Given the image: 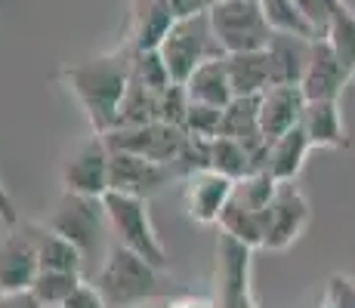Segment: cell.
<instances>
[{"label":"cell","instance_id":"6da1fadb","mask_svg":"<svg viewBox=\"0 0 355 308\" xmlns=\"http://www.w3.org/2000/svg\"><path fill=\"white\" fill-rule=\"evenodd\" d=\"M130 74H133V46L130 44L102 53L96 59L78 62V65L62 71V80L68 84V90L78 96L93 133L105 136L114 127L118 108L130 87Z\"/></svg>","mask_w":355,"mask_h":308},{"label":"cell","instance_id":"7a4b0ae2","mask_svg":"<svg viewBox=\"0 0 355 308\" xmlns=\"http://www.w3.org/2000/svg\"><path fill=\"white\" fill-rule=\"evenodd\" d=\"M158 271L146 256L114 241L90 284L102 293L108 308H139L158 296Z\"/></svg>","mask_w":355,"mask_h":308},{"label":"cell","instance_id":"3957f363","mask_svg":"<svg viewBox=\"0 0 355 308\" xmlns=\"http://www.w3.org/2000/svg\"><path fill=\"white\" fill-rule=\"evenodd\" d=\"M50 228H56L59 235H65L68 241L84 253V262L96 269L105 259L108 246H105V235L112 231L108 225V213H105V201L102 197H90V194H74L65 191V197L59 201L56 213L46 219ZM96 275V271H93Z\"/></svg>","mask_w":355,"mask_h":308},{"label":"cell","instance_id":"277c9868","mask_svg":"<svg viewBox=\"0 0 355 308\" xmlns=\"http://www.w3.org/2000/svg\"><path fill=\"white\" fill-rule=\"evenodd\" d=\"M102 201H105V213H108V225H112L114 241L130 246L139 256H146L155 269H167L170 256L164 250L158 231H155L152 216H148V197L108 191Z\"/></svg>","mask_w":355,"mask_h":308},{"label":"cell","instance_id":"5b68a950","mask_svg":"<svg viewBox=\"0 0 355 308\" xmlns=\"http://www.w3.org/2000/svg\"><path fill=\"white\" fill-rule=\"evenodd\" d=\"M207 16L216 44L223 46L226 56L229 53L266 50L272 31H275L266 19L259 0H216Z\"/></svg>","mask_w":355,"mask_h":308},{"label":"cell","instance_id":"8992f818","mask_svg":"<svg viewBox=\"0 0 355 308\" xmlns=\"http://www.w3.org/2000/svg\"><path fill=\"white\" fill-rule=\"evenodd\" d=\"M161 59L167 62V71L176 84H186L189 74L195 71L201 62L214 59V56H226L223 46L216 44L214 28H210V16H189V19H176L173 28L167 31V37L158 46Z\"/></svg>","mask_w":355,"mask_h":308},{"label":"cell","instance_id":"52a82bcc","mask_svg":"<svg viewBox=\"0 0 355 308\" xmlns=\"http://www.w3.org/2000/svg\"><path fill=\"white\" fill-rule=\"evenodd\" d=\"M309 225V201L297 179L278 182L275 197L263 213V250H288Z\"/></svg>","mask_w":355,"mask_h":308},{"label":"cell","instance_id":"ba28073f","mask_svg":"<svg viewBox=\"0 0 355 308\" xmlns=\"http://www.w3.org/2000/svg\"><path fill=\"white\" fill-rule=\"evenodd\" d=\"M105 142L114 152H133V154L148 157V161L173 163L182 152V145H186V129L164 120H148V123H139V127L108 129Z\"/></svg>","mask_w":355,"mask_h":308},{"label":"cell","instance_id":"9c48e42d","mask_svg":"<svg viewBox=\"0 0 355 308\" xmlns=\"http://www.w3.org/2000/svg\"><path fill=\"white\" fill-rule=\"evenodd\" d=\"M250 253L254 246L220 231L216 241V308H248L250 299Z\"/></svg>","mask_w":355,"mask_h":308},{"label":"cell","instance_id":"30bf717a","mask_svg":"<svg viewBox=\"0 0 355 308\" xmlns=\"http://www.w3.org/2000/svg\"><path fill=\"white\" fill-rule=\"evenodd\" d=\"M176 176L173 163H158L148 161L133 152H114L112 148V167H108V191H124V194L136 197H152L164 185H170Z\"/></svg>","mask_w":355,"mask_h":308},{"label":"cell","instance_id":"8fae6325","mask_svg":"<svg viewBox=\"0 0 355 308\" xmlns=\"http://www.w3.org/2000/svg\"><path fill=\"white\" fill-rule=\"evenodd\" d=\"M108 167H112V148H108L105 136L93 133L84 145L68 157L62 170L65 191L74 194H90V197H105L108 194Z\"/></svg>","mask_w":355,"mask_h":308},{"label":"cell","instance_id":"7c38bea8","mask_svg":"<svg viewBox=\"0 0 355 308\" xmlns=\"http://www.w3.org/2000/svg\"><path fill=\"white\" fill-rule=\"evenodd\" d=\"M37 275H40V259H37V246H34L28 225L12 228L0 241V293L31 290Z\"/></svg>","mask_w":355,"mask_h":308},{"label":"cell","instance_id":"4fadbf2b","mask_svg":"<svg viewBox=\"0 0 355 308\" xmlns=\"http://www.w3.org/2000/svg\"><path fill=\"white\" fill-rule=\"evenodd\" d=\"M352 80V71L346 68V62L337 56V50L331 46L327 37L312 40V56L306 65V74L300 80L306 99H340V93L346 90V84Z\"/></svg>","mask_w":355,"mask_h":308},{"label":"cell","instance_id":"5bb4252c","mask_svg":"<svg viewBox=\"0 0 355 308\" xmlns=\"http://www.w3.org/2000/svg\"><path fill=\"white\" fill-rule=\"evenodd\" d=\"M306 93L300 84H272L259 96V127L269 142L284 136L288 129L300 127L306 111Z\"/></svg>","mask_w":355,"mask_h":308},{"label":"cell","instance_id":"9a60e30c","mask_svg":"<svg viewBox=\"0 0 355 308\" xmlns=\"http://www.w3.org/2000/svg\"><path fill=\"white\" fill-rule=\"evenodd\" d=\"M232 191H235V179L216 173V170H201V173L186 179V210L189 219L198 225H216L220 213L226 210Z\"/></svg>","mask_w":355,"mask_h":308},{"label":"cell","instance_id":"2e32d148","mask_svg":"<svg viewBox=\"0 0 355 308\" xmlns=\"http://www.w3.org/2000/svg\"><path fill=\"white\" fill-rule=\"evenodd\" d=\"M312 40L293 31H272L266 44V56L272 65V84H300L312 56Z\"/></svg>","mask_w":355,"mask_h":308},{"label":"cell","instance_id":"e0dca14e","mask_svg":"<svg viewBox=\"0 0 355 308\" xmlns=\"http://www.w3.org/2000/svg\"><path fill=\"white\" fill-rule=\"evenodd\" d=\"M220 136L244 142L263 163H269V139L263 136L259 127V96H235L226 108H223V129Z\"/></svg>","mask_w":355,"mask_h":308},{"label":"cell","instance_id":"ac0fdd59","mask_svg":"<svg viewBox=\"0 0 355 308\" xmlns=\"http://www.w3.org/2000/svg\"><path fill=\"white\" fill-rule=\"evenodd\" d=\"M300 127L306 129L312 148H346V127L343 114H340V99H315L306 102V111Z\"/></svg>","mask_w":355,"mask_h":308},{"label":"cell","instance_id":"d6986e66","mask_svg":"<svg viewBox=\"0 0 355 308\" xmlns=\"http://www.w3.org/2000/svg\"><path fill=\"white\" fill-rule=\"evenodd\" d=\"M186 93L192 102H204V105H216L226 108L235 93H232V80H229V65L226 56H214L195 68L186 80Z\"/></svg>","mask_w":355,"mask_h":308},{"label":"cell","instance_id":"ffe728a7","mask_svg":"<svg viewBox=\"0 0 355 308\" xmlns=\"http://www.w3.org/2000/svg\"><path fill=\"white\" fill-rule=\"evenodd\" d=\"M176 16L170 10V0H146L133 3V28H130L127 44L133 50H158L167 31L173 28Z\"/></svg>","mask_w":355,"mask_h":308},{"label":"cell","instance_id":"44dd1931","mask_svg":"<svg viewBox=\"0 0 355 308\" xmlns=\"http://www.w3.org/2000/svg\"><path fill=\"white\" fill-rule=\"evenodd\" d=\"M34 246H37V259H40V271H87L84 253L78 250L65 235H59L50 225H28Z\"/></svg>","mask_w":355,"mask_h":308},{"label":"cell","instance_id":"7402d4cb","mask_svg":"<svg viewBox=\"0 0 355 308\" xmlns=\"http://www.w3.org/2000/svg\"><path fill=\"white\" fill-rule=\"evenodd\" d=\"M229 80L235 96H263L272 87V65L266 50H248V53H229Z\"/></svg>","mask_w":355,"mask_h":308},{"label":"cell","instance_id":"603a6c76","mask_svg":"<svg viewBox=\"0 0 355 308\" xmlns=\"http://www.w3.org/2000/svg\"><path fill=\"white\" fill-rule=\"evenodd\" d=\"M309 152H312V142H309V136H306V129L293 127L284 136H278L275 142H269V163H266V170H269L278 182L297 179Z\"/></svg>","mask_w":355,"mask_h":308},{"label":"cell","instance_id":"cb8c5ba5","mask_svg":"<svg viewBox=\"0 0 355 308\" xmlns=\"http://www.w3.org/2000/svg\"><path fill=\"white\" fill-rule=\"evenodd\" d=\"M210 170L229 176V179H244V176L257 173V170H266V163L250 152L244 142L232 139V136H216L210 142Z\"/></svg>","mask_w":355,"mask_h":308},{"label":"cell","instance_id":"d4e9b609","mask_svg":"<svg viewBox=\"0 0 355 308\" xmlns=\"http://www.w3.org/2000/svg\"><path fill=\"white\" fill-rule=\"evenodd\" d=\"M220 231H226L232 235L235 241L248 244V246H263V210H254L248 207V203L235 201V197H229L226 210L220 213Z\"/></svg>","mask_w":355,"mask_h":308},{"label":"cell","instance_id":"484cf974","mask_svg":"<svg viewBox=\"0 0 355 308\" xmlns=\"http://www.w3.org/2000/svg\"><path fill=\"white\" fill-rule=\"evenodd\" d=\"M148 120H158V90L139 84V80L130 74V87L124 93V102H121V108H118L114 127H139V123H148Z\"/></svg>","mask_w":355,"mask_h":308},{"label":"cell","instance_id":"4316f807","mask_svg":"<svg viewBox=\"0 0 355 308\" xmlns=\"http://www.w3.org/2000/svg\"><path fill=\"white\" fill-rule=\"evenodd\" d=\"M84 275L80 271H40L31 284V293L37 296V302L44 308L53 305H65V299L84 284Z\"/></svg>","mask_w":355,"mask_h":308},{"label":"cell","instance_id":"83f0119b","mask_svg":"<svg viewBox=\"0 0 355 308\" xmlns=\"http://www.w3.org/2000/svg\"><path fill=\"white\" fill-rule=\"evenodd\" d=\"M324 37L331 40V46L337 50V56L346 62V68L352 71V80H355V12L346 6V0L334 10Z\"/></svg>","mask_w":355,"mask_h":308},{"label":"cell","instance_id":"f1b7e54d","mask_svg":"<svg viewBox=\"0 0 355 308\" xmlns=\"http://www.w3.org/2000/svg\"><path fill=\"white\" fill-rule=\"evenodd\" d=\"M263 6L266 19L275 31H293V34H303V37H318L315 28L306 22V16L300 12V6L293 0H259Z\"/></svg>","mask_w":355,"mask_h":308},{"label":"cell","instance_id":"f546056e","mask_svg":"<svg viewBox=\"0 0 355 308\" xmlns=\"http://www.w3.org/2000/svg\"><path fill=\"white\" fill-rule=\"evenodd\" d=\"M133 78L158 93L173 84V78L167 71V62L161 59L158 50H133Z\"/></svg>","mask_w":355,"mask_h":308},{"label":"cell","instance_id":"4dcf8cb0","mask_svg":"<svg viewBox=\"0 0 355 308\" xmlns=\"http://www.w3.org/2000/svg\"><path fill=\"white\" fill-rule=\"evenodd\" d=\"M186 136H198V139H216L223 129V108L204 105V102H192L182 120Z\"/></svg>","mask_w":355,"mask_h":308},{"label":"cell","instance_id":"1f68e13d","mask_svg":"<svg viewBox=\"0 0 355 308\" xmlns=\"http://www.w3.org/2000/svg\"><path fill=\"white\" fill-rule=\"evenodd\" d=\"M189 105H192V99H189V93H186V84H176L173 80V84L164 87V90L158 93V120L182 127Z\"/></svg>","mask_w":355,"mask_h":308},{"label":"cell","instance_id":"d6a6232c","mask_svg":"<svg viewBox=\"0 0 355 308\" xmlns=\"http://www.w3.org/2000/svg\"><path fill=\"white\" fill-rule=\"evenodd\" d=\"M293 3L300 6V12L306 16V22L315 28L318 37H324V31H327V25H331V16H334V10H337L343 0H293Z\"/></svg>","mask_w":355,"mask_h":308},{"label":"cell","instance_id":"836d02e7","mask_svg":"<svg viewBox=\"0 0 355 308\" xmlns=\"http://www.w3.org/2000/svg\"><path fill=\"white\" fill-rule=\"evenodd\" d=\"M322 308H355V278L349 275H331Z\"/></svg>","mask_w":355,"mask_h":308},{"label":"cell","instance_id":"e575fe53","mask_svg":"<svg viewBox=\"0 0 355 308\" xmlns=\"http://www.w3.org/2000/svg\"><path fill=\"white\" fill-rule=\"evenodd\" d=\"M62 308H108V302L102 299V293L90 284V280H84V284L65 299Z\"/></svg>","mask_w":355,"mask_h":308},{"label":"cell","instance_id":"d590c367","mask_svg":"<svg viewBox=\"0 0 355 308\" xmlns=\"http://www.w3.org/2000/svg\"><path fill=\"white\" fill-rule=\"evenodd\" d=\"M216 0H170V10H173L176 19H189V16H201V12H210Z\"/></svg>","mask_w":355,"mask_h":308},{"label":"cell","instance_id":"8d00e7d4","mask_svg":"<svg viewBox=\"0 0 355 308\" xmlns=\"http://www.w3.org/2000/svg\"><path fill=\"white\" fill-rule=\"evenodd\" d=\"M0 308H44L31 290L25 293H0Z\"/></svg>","mask_w":355,"mask_h":308},{"label":"cell","instance_id":"74e56055","mask_svg":"<svg viewBox=\"0 0 355 308\" xmlns=\"http://www.w3.org/2000/svg\"><path fill=\"white\" fill-rule=\"evenodd\" d=\"M0 222L10 225V228H16V225H19L16 201H12V194L6 191V185H3V182H0Z\"/></svg>","mask_w":355,"mask_h":308},{"label":"cell","instance_id":"f35d334b","mask_svg":"<svg viewBox=\"0 0 355 308\" xmlns=\"http://www.w3.org/2000/svg\"><path fill=\"white\" fill-rule=\"evenodd\" d=\"M164 308H216V305L210 302V299H201V296H176Z\"/></svg>","mask_w":355,"mask_h":308},{"label":"cell","instance_id":"ab89813d","mask_svg":"<svg viewBox=\"0 0 355 308\" xmlns=\"http://www.w3.org/2000/svg\"><path fill=\"white\" fill-rule=\"evenodd\" d=\"M133 3H146V0H133Z\"/></svg>","mask_w":355,"mask_h":308},{"label":"cell","instance_id":"60d3db41","mask_svg":"<svg viewBox=\"0 0 355 308\" xmlns=\"http://www.w3.org/2000/svg\"><path fill=\"white\" fill-rule=\"evenodd\" d=\"M248 308H257V305H254V302H250V305H248Z\"/></svg>","mask_w":355,"mask_h":308},{"label":"cell","instance_id":"b9f144b4","mask_svg":"<svg viewBox=\"0 0 355 308\" xmlns=\"http://www.w3.org/2000/svg\"><path fill=\"white\" fill-rule=\"evenodd\" d=\"M53 308H62V305H53Z\"/></svg>","mask_w":355,"mask_h":308},{"label":"cell","instance_id":"7bdbcfd3","mask_svg":"<svg viewBox=\"0 0 355 308\" xmlns=\"http://www.w3.org/2000/svg\"><path fill=\"white\" fill-rule=\"evenodd\" d=\"M139 308H142V305H139Z\"/></svg>","mask_w":355,"mask_h":308}]
</instances>
